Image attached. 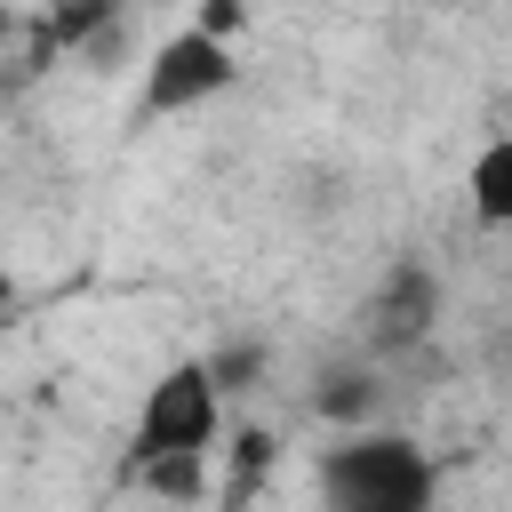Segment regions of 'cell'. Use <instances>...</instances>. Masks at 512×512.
I'll list each match as a JSON object with an SVG mask.
<instances>
[{
    "mask_svg": "<svg viewBox=\"0 0 512 512\" xmlns=\"http://www.w3.org/2000/svg\"><path fill=\"white\" fill-rule=\"evenodd\" d=\"M312 480H320V504L328 512H424L432 488H440L424 440L368 432V424H352V440H336Z\"/></svg>",
    "mask_w": 512,
    "mask_h": 512,
    "instance_id": "obj_1",
    "label": "cell"
},
{
    "mask_svg": "<svg viewBox=\"0 0 512 512\" xmlns=\"http://www.w3.org/2000/svg\"><path fill=\"white\" fill-rule=\"evenodd\" d=\"M224 432V384L208 360H168L144 384L136 432H128V464H160V456H208Z\"/></svg>",
    "mask_w": 512,
    "mask_h": 512,
    "instance_id": "obj_2",
    "label": "cell"
},
{
    "mask_svg": "<svg viewBox=\"0 0 512 512\" xmlns=\"http://www.w3.org/2000/svg\"><path fill=\"white\" fill-rule=\"evenodd\" d=\"M232 80H240L232 40L208 32V24H184V32H168V40L152 48V64H144V112H152V120L200 112V104H216Z\"/></svg>",
    "mask_w": 512,
    "mask_h": 512,
    "instance_id": "obj_3",
    "label": "cell"
},
{
    "mask_svg": "<svg viewBox=\"0 0 512 512\" xmlns=\"http://www.w3.org/2000/svg\"><path fill=\"white\" fill-rule=\"evenodd\" d=\"M360 320H368V360H400V352H416V344L440 328V272L416 264V256L392 264V272L368 288Z\"/></svg>",
    "mask_w": 512,
    "mask_h": 512,
    "instance_id": "obj_4",
    "label": "cell"
},
{
    "mask_svg": "<svg viewBox=\"0 0 512 512\" xmlns=\"http://www.w3.org/2000/svg\"><path fill=\"white\" fill-rule=\"evenodd\" d=\"M376 408H384V368L376 360H344V368H328L312 384V416L320 424H368Z\"/></svg>",
    "mask_w": 512,
    "mask_h": 512,
    "instance_id": "obj_5",
    "label": "cell"
},
{
    "mask_svg": "<svg viewBox=\"0 0 512 512\" xmlns=\"http://www.w3.org/2000/svg\"><path fill=\"white\" fill-rule=\"evenodd\" d=\"M120 16H128V0H48L40 40H48V48H104Z\"/></svg>",
    "mask_w": 512,
    "mask_h": 512,
    "instance_id": "obj_6",
    "label": "cell"
},
{
    "mask_svg": "<svg viewBox=\"0 0 512 512\" xmlns=\"http://www.w3.org/2000/svg\"><path fill=\"white\" fill-rule=\"evenodd\" d=\"M472 216L496 232L512 224V136H488L480 160H472Z\"/></svg>",
    "mask_w": 512,
    "mask_h": 512,
    "instance_id": "obj_7",
    "label": "cell"
},
{
    "mask_svg": "<svg viewBox=\"0 0 512 512\" xmlns=\"http://www.w3.org/2000/svg\"><path fill=\"white\" fill-rule=\"evenodd\" d=\"M208 368H216V384H224V392H232V384H240V376H264V344H232V352H216V360H208Z\"/></svg>",
    "mask_w": 512,
    "mask_h": 512,
    "instance_id": "obj_8",
    "label": "cell"
},
{
    "mask_svg": "<svg viewBox=\"0 0 512 512\" xmlns=\"http://www.w3.org/2000/svg\"><path fill=\"white\" fill-rule=\"evenodd\" d=\"M272 448H280L272 432H240V480H232V488H248V480H264V472H272Z\"/></svg>",
    "mask_w": 512,
    "mask_h": 512,
    "instance_id": "obj_9",
    "label": "cell"
},
{
    "mask_svg": "<svg viewBox=\"0 0 512 512\" xmlns=\"http://www.w3.org/2000/svg\"><path fill=\"white\" fill-rule=\"evenodd\" d=\"M192 24H208V32H232V24H240V0H208Z\"/></svg>",
    "mask_w": 512,
    "mask_h": 512,
    "instance_id": "obj_10",
    "label": "cell"
},
{
    "mask_svg": "<svg viewBox=\"0 0 512 512\" xmlns=\"http://www.w3.org/2000/svg\"><path fill=\"white\" fill-rule=\"evenodd\" d=\"M8 32H16V16H8V8H0V40H8Z\"/></svg>",
    "mask_w": 512,
    "mask_h": 512,
    "instance_id": "obj_11",
    "label": "cell"
}]
</instances>
